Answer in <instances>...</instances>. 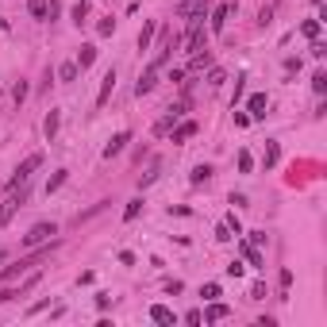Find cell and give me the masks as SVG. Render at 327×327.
I'll use <instances>...</instances> for the list:
<instances>
[{
	"label": "cell",
	"instance_id": "16",
	"mask_svg": "<svg viewBox=\"0 0 327 327\" xmlns=\"http://www.w3.org/2000/svg\"><path fill=\"white\" fill-rule=\"evenodd\" d=\"M139 212H143V196H135V200H131V204L123 208V219L131 223V219H139Z\"/></svg>",
	"mask_w": 327,
	"mask_h": 327
},
{
	"label": "cell",
	"instance_id": "7",
	"mask_svg": "<svg viewBox=\"0 0 327 327\" xmlns=\"http://www.w3.org/2000/svg\"><path fill=\"white\" fill-rule=\"evenodd\" d=\"M235 12V4H219L216 12H212V35H219L223 27H227V16Z\"/></svg>",
	"mask_w": 327,
	"mask_h": 327
},
{
	"label": "cell",
	"instance_id": "30",
	"mask_svg": "<svg viewBox=\"0 0 327 327\" xmlns=\"http://www.w3.org/2000/svg\"><path fill=\"white\" fill-rule=\"evenodd\" d=\"M223 81H227V77H223V69H208V85H212V89L223 85Z\"/></svg>",
	"mask_w": 327,
	"mask_h": 327
},
{
	"label": "cell",
	"instance_id": "25",
	"mask_svg": "<svg viewBox=\"0 0 327 327\" xmlns=\"http://www.w3.org/2000/svg\"><path fill=\"white\" fill-rule=\"evenodd\" d=\"M239 169H243V173H250V169H254V158H250L246 150H239Z\"/></svg>",
	"mask_w": 327,
	"mask_h": 327
},
{
	"label": "cell",
	"instance_id": "20",
	"mask_svg": "<svg viewBox=\"0 0 327 327\" xmlns=\"http://www.w3.org/2000/svg\"><path fill=\"white\" fill-rule=\"evenodd\" d=\"M62 185H65V169H58L54 177H50V181H47V193H58V189H62Z\"/></svg>",
	"mask_w": 327,
	"mask_h": 327
},
{
	"label": "cell",
	"instance_id": "3",
	"mask_svg": "<svg viewBox=\"0 0 327 327\" xmlns=\"http://www.w3.org/2000/svg\"><path fill=\"white\" fill-rule=\"evenodd\" d=\"M39 165H43V154H27L23 162L16 165V177L8 181V189H19V185H27V177H31V173H35Z\"/></svg>",
	"mask_w": 327,
	"mask_h": 327
},
{
	"label": "cell",
	"instance_id": "13",
	"mask_svg": "<svg viewBox=\"0 0 327 327\" xmlns=\"http://www.w3.org/2000/svg\"><path fill=\"white\" fill-rule=\"evenodd\" d=\"M200 316H204L208 324H216V320H227V316H231V308H227V304H212V308H208V312H200Z\"/></svg>",
	"mask_w": 327,
	"mask_h": 327
},
{
	"label": "cell",
	"instance_id": "9",
	"mask_svg": "<svg viewBox=\"0 0 327 327\" xmlns=\"http://www.w3.org/2000/svg\"><path fill=\"white\" fill-rule=\"evenodd\" d=\"M154 81H158V69H154V65H150V69H147V73H143V77H139V85H135V97H147V93H150V89H154Z\"/></svg>",
	"mask_w": 327,
	"mask_h": 327
},
{
	"label": "cell",
	"instance_id": "31",
	"mask_svg": "<svg viewBox=\"0 0 327 327\" xmlns=\"http://www.w3.org/2000/svg\"><path fill=\"white\" fill-rule=\"evenodd\" d=\"M262 296H266V285L254 281V285H250V300H262Z\"/></svg>",
	"mask_w": 327,
	"mask_h": 327
},
{
	"label": "cell",
	"instance_id": "22",
	"mask_svg": "<svg viewBox=\"0 0 327 327\" xmlns=\"http://www.w3.org/2000/svg\"><path fill=\"white\" fill-rule=\"evenodd\" d=\"M85 16H89V0L73 4V23H85Z\"/></svg>",
	"mask_w": 327,
	"mask_h": 327
},
{
	"label": "cell",
	"instance_id": "1",
	"mask_svg": "<svg viewBox=\"0 0 327 327\" xmlns=\"http://www.w3.org/2000/svg\"><path fill=\"white\" fill-rule=\"evenodd\" d=\"M50 250H58V239H50V246H43V250H35V254H27V258H19V262L4 266V270H0V281H16L19 273H27L31 266H39L43 258H50Z\"/></svg>",
	"mask_w": 327,
	"mask_h": 327
},
{
	"label": "cell",
	"instance_id": "23",
	"mask_svg": "<svg viewBox=\"0 0 327 327\" xmlns=\"http://www.w3.org/2000/svg\"><path fill=\"white\" fill-rule=\"evenodd\" d=\"M300 31H304L308 39H316V35H320V19H304V23H300Z\"/></svg>",
	"mask_w": 327,
	"mask_h": 327
},
{
	"label": "cell",
	"instance_id": "2",
	"mask_svg": "<svg viewBox=\"0 0 327 327\" xmlns=\"http://www.w3.org/2000/svg\"><path fill=\"white\" fill-rule=\"evenodd\" d=\"M23 204H27V185H19V193L8 189V200H4V208H0V223H12V216H16Z\"/></svg>",
	"mask_w": 327,
	"mask_h": 327
},
{
	"label": "cell",
	"instance_id": "14",
	"mask_svg": "<svg viewBox=\"0 0 327 327\" xmlns=\"http://www.w3.org/2000/svg\"><path fill=\"white\" fill-rule=\"evenodd\" d=\"M150 39H154V19H147V23H143V31H139V50H147V47H150Z\"/></svg>",
	"mask_w": 327,
	"mask_h": 327
},
{
	"label": "cell",
	"instance_id": "19",
	"mask_svg": "<svg viewBox=\"0 0 327 327\" xmlns=\"http://www.w3.org/2000/svg\"><path fill=\"white\" fill-rule=\"evenodd\" d=\"M243 254H246V262H250V266H262V254H258V246L243 243Z\"/></svg>",
	"mask_w": 327,
	"mask_h": 327
},
{
	"label": "cell",
	"instance_id": "18",
	"mask_svg": "<svg viewBox=\"0 0 327 327\" xmlns=\"http://www.w3.org/2000/svg\"><path fill=\"white\" fill-rule=\"evenodd\" d=\"M208 177H212V165H193V185H200V181H208Z\"/></svg>",
	"mask_w": 327,
	"mask_h": 327
},
{
	"label": "cell",
	"instance_id": "4",
	"mask_svg": "<svg viewBox=\"0 0 327 327\" xmlns=\"http://www.w3.org/2000/svg\"><path fill=\"white\" fill-rule=\"evenodd\" d=\"M50 235H58V227H54V223H35V227L23 235V246H43Z\"/></svg>",
	"mask_w": 327,
	"mask_h": 327
},
{
	"label": "cell",
	"instance_id": "26",
	"mask_svg": "<svg viewBox=\"0 0 327 327\" xmlns=\"http://www.w3.org/2000/svg\"><path fill=\"white\" fill-rule=\"evenodd\" d=\"M112 31H115V19H100V23H97V35H112Z\"/></svg>",
	"mask_w": 327,
	"mask_h": 327
},
{
	"label": "cell",
	"instance_id": "34",
	"mask_svg": "<svg viewBox=\"0 0 327 327\" xmlns=\"http://www.w3.org/2000/svg\"><path fill=\"white\" fill-rule=\"evenodd\" d=\"M266 243V231H250V246H262Z\"/></svg>",
	"mask_w": 327,
	"mask_h": 327
},
{
	"label": "cell",
	"instance_id": "6",
	"mask_svg": "<svg viewBox=\"0 0 327 327\" xmlns=\"http://www.w3.org/2000/svg\"><path fill=\"white\" fill-rule=\"evenodd\" d=\"M131 143V131H119L115 139H108V147H104V158H115V154H123V147Z\"/></svg>",
	"mask_w": 327,
	"mask_h": 327
},
{
	"label": "cell",
	"instance_id": "27",
	"mask_svg": "<svg viewBox=\"0 0 327 327\" xmlns=\"http://www.w3.org/2000/svg\"><path fill=\"white\" fill-rule=\"evenodd\" d=\"M312 89H316V93H327V73H324V69L312 77Z\"/></svg>",
	"mask_w": 327,
	"mask_h": 327
},
{
	"label": "cell",
	"instance_id": "35",
	"mask_svg": "<svg viewBox=\"0 0 327 327\" xmlns=\"http://www.w3.org/2000/svg\"><path fill=\"white\" fill-rule=\"evenodd\" d=\"M227 277H243V262H231V266H227Z\"/></svg>",
	"mask_w": 327,
	"mask_h": 327
},
{
	"label": "cell",
	"instance_id": "33",
	"mask_svg": "<svg viewBox=\"0 0 327 327\" xmlns=\"http://www.w3.org/2000/svg\"><path fill=\"white\" fill-rule=\"evenodd\" d=\"M12 97H16V104H19V100H23V97H27V85H23V81H19V85H16V89H12Z\"/></svg>",
	"mask_w": 327,
	"mask_h": 327
},
{
	"label": "cell",
	"instance_id": "11",
	"mask_svg": "<svg viewBox=\"0 0 327 327\" xmlns=\"http://www.w3.org/2000/svg\"><path fill=\"white\" fill-rule=\"evenodd\" d=\"M150 320H154V324H177V316H173L165 304H154V308H150Z\"/></svg>",
	"mask_w": 327,
	"mask_h": 327
},
{
	"label": "cell",
	"instance_id": "10",
	"mask_svg": "<svg viewBox=\"0 0 327 327\" xmlns=\"http://www.w3.org/2000/svg\"><path fill=\"white\" fill-rule=\"evenodd\" d=\"M93 62H97V47H93V43H85V47H81V54H77V69H89Z\"/></svg>",
	"mask_w": 327,
	"mask_h": 327
},
{
	"label": "cell",
	"instance_id": "28",
	"mask_svg": "<svg viewBox=\"0 0 327 327\" xmlns=\"http://www.w3.org/2000/svg\"><path fill=\"white\" fill-rule=\"evenodd\" d=\"M158 173H162V165H150V173H147L139 185H143V189H147V185H154V181H158Z\"/></svg>",
	"mask_w": 327,
	"mask_h": 327
},
{
	"label": "cell",
	"instance_id": "21",
	"mask_svg": "<svg viewBox=\"0 0 327 327\" xmlns=\"http://www.w3.org/2000/svg\"><path fill=\"white\" fill-rule=\"evenodd\" d=\"M27 8H31V16H50V4L47 0H31Z\"/></svg>",
	"mask_w": 327,
	"mask_h": 327
},
{
	"label": "cell",
	"instance_id": "17",
	"mask_svg": "<svg viewBox=\"0 0 327 327\" xmlns=\"http://www.w3.org/2000/svg\"><path fill=\"white\" fill-rule=\"evenodd\" d=\"M58 77H62V81H77V62H65V65H58Z\"/></svg>",
	"mask_w": 327,
	"mask_h": 327
},
{
	"label": "cell",
	"instance_id": "29",
	"mask_svg": "<svg viewBox=\"0 0 327 327\" xmlns=\"http://www.w3.org/2000/svg\"><path fill=\"white\" fill-rule=\"evenodd\" d=\"M277 158H281V150H277V143H270L266 147V165H277Z\"/></svg>",
	"mask_w": 327,
	"mask_h": 327
},
{
	"label": "cell",
	"instance_id": "8",
	"mask_svg": "<svg viewBox=\"0 0 327 327\" xmlns=\"http://www.w3.org/2000/svg\"><path fill=\"white\" fill-rule=\"evenodd\" d=\"M266 108H270V100H266V93H254V97L246 100V112H250L254 119H262V115H266Z\"/></svg>",
	"mask_w": 327,
	"mask_h": 327
},
{
	"label": "cell",
	"instance_id": "15",
	"mask_svg": "<svg viewBox=\"0 0 327 327\" xmlns=\"http://www.w3.org/2000/svg\"><path fill=\"white\" fill-rule=\"evenodd\" d=\"M193 135H196V123L189 119V123H181V127L173 131V143H185V139H193Z\"/></svg>",
	"mask_w": 327,
	"mask_h": 327
},
{
	"label": "cell",
	"instance_id": "12",
	"mask_svg": "<svg viewBox=\"0 0 327 327\" xmlns=\"http://www.w3.org/2000/svg\"><path fill=\"white\" fill-rule=\"evenodd\" d=\"M58 123H62V115H58V112H47V119H43V131H47V143H54V135H58Z\"/></svg>",
	"mask_w": 327,
	"mask_h": 327
},
{
	"label": "cell",
	"instance_id": "32",
	"mask_svg": "<svg viewBox=\"0 0 327 327\" xmlns=\"http://www.w3.org/2000/svg\"><path fill=\"white\" fill-rule=\"evenodd\" d=\"M216 239H219V243H227V239H231V227H227V223H216Z\"/></svg>",
	"mask_w": 327,
	"mask_h": 327
},
{
	"label": "cell",
	"instance_id": "36",
	"mask_svg": "<svg viewBox=\"0 0 327 327\" xmlns=\"http://www.w3.org/2000/svg\"><path fill=\"white\" fill-rule=\"evenodd\" d=\"M12 296H19V289H0V304H4V300H12Z\"/></svg>",
	"mask_w": 327,
	"mask_h": 327
},
{
	"label": "cell",
	"instance_id": "5",
	"mask_svg": "<svg viewBox=\"0 0 327 327\" xmlns=\"http://www.w3.org/2000/svg\"><path fill=\"white\" fill-rule=\"evenodd\" d=\"M112 89H115V69H108V73L100 77V93H97V108H104V104H108Z\"/></svg>",
	"mask_w": 327,
	"mask_h": 327
},
{
	"label": "cell",
	"instance_id": "24",
	"mask_svg": "<svg viewBox=\"0 0 327 327\" xmlns=\"http://www.w3.org/2000/svg\"><path fill=\"white\" fill-rule=\"evenodd\" d=\"M200 296H204V300H216V296H219V285H216V281H208V285L200 289Z\"/></svg>",
	"mask_w": 327,
	"mask_h": 327
}]
</instances>
